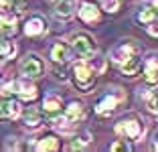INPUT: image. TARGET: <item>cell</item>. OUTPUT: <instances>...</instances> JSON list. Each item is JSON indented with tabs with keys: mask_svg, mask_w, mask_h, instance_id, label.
I'll list each match as a JSON object with an SVG mask.
<instances>
[{
	"mask_svg": "<svg viewBox=\"0 0 158 152\" xmlns=\"http://www.w3.org/2000/svg\"><path fill=\"white\" fill-rule=\"evenodd\" d=\"M16 55V45L10 41H4V39H0V61L4 59H12Z\"/></svg>",
	"mask_w": 158,
	"mask_h": 152,
	"instance_id": "obj_18",
	"label": "cell"
},
{
	"mask_svg": "<svg viewBox=\"0 0 158 152\" xmlns=\"http://www.w3.org/2000/svg\"><path fill=\"white\" fill-rule=\"evenodd\" d=\"M79 16H81V20H85V23H95V20L99 19V10H98L95 4L83 2V4H81V10H79Z\"/></svg>",
	"mask_w": 158,
	"mask_h": 152,
	"instance_id": "obj_14",
	"label": "cell"
},
{
	"mask_svg": "<svg viewBox=\"0 0 158 152\" xmlns=\"http://www.w3.org/2000/svg\"><path fill=\"white\" fill-rule=\"evenodd\" d=\"M8 10V0H0V14Z\"/></svg>",
	"mask_w": 158,
	"mask_h": 152,
	"instance_id": "obj_27",
	"label": "cell"
},
{
	"mask_svg": "<svg viewBox=\"0 0 158 152\" xmlns=\"http://www.w3.org/2000/svg\"><path fill=\"white\" fill-rule=\"evenodd\" d=\"M43 110L47 112V114H57V112L61 110V99L55 95H47L45 101H43Z\"/></svg>",
	"mask_w": 158,
	"mask_h": 152,
	"instance_id": "obj_19",
	"label": "cell"
},
{
	"mask_svg": "<svg viewBox=\"0 0 158 152\" xmlns=\"http://www.w3.org/2000/svg\"><path fill=\"white\" fill-rule=\"evenodd\" d=\"M0 91H2V81H0Z\"/></svg>",
	"mask_w": 158,
	"mask_h": 152,
	"instance_id": "obj_30",
	"label": "cell"
},
{
	"mask_svg": "<svg viewBox=\"0 0 158 152\" xmlns=\"http://www.w3.org/2000/svg\"><path fill=\"white\" fill-rule=\"evenodd\" d=\"M73 49H75L77 55L89 57L93 53V49H95V41H93L89 35H85V32H79V35L73 37Z\"/></svg>",
	"mask_w": 158,
	"mask_h": 152,
	"instance_id": "obj_4",
	"label": "cell"
},
{
	"mask_svg": "<svg viewBox=\"0 0 158 152\" xmlns=\"http://www.w3.org/2000/svg\"><path fill=\"white\" fill-rule=\"evenodd\" d=\"M116 130H118V134H124L128 138H138L140 134L144 132V128H142V124L138 120H122L116 126Z\"/></svg>",
	"mask_w": 158,
	"mask_h": 152,
	"instance_id": "obj_7",
	"label": "cell"
},
{
	"mask_svg": "<svg viewBox=\"0 0 158 152\" xmlns=\"http://www.w3.org/2000/svg\"><path fill=\"white\" fill-rule=\"evenodd\" d=\"M152 2H154V4H156V6H158V0H152Z\"/></svg>",
	"mask_w": 158,
	"mask_h": 152,
	"instance_id": "obj_28",
	"label": "cell"
},
{
	"mask_svg": "<svg viewBox=\"0 0 158 152\" xmlns=\"http://www.w3.org/2000/svg\"><path fill=\"white\" fill-rule=\"evenodd\" d=\"M148 32L152 35V37H158V20H154V23L148 24Z\"/></svg>",
	"mask_w": 158,
	"mask_h": 152,
	"instance_id": "obj_25",
	"label": "cell"
},
{
	"mask_svg": "<svg viewBox=\"0 0 158 152\" xmlns=\"http://www.w3.org/2000/svg\"><path fill=\"white\" fill-rule=\"evenodd\" d=\"M102 4L107 12H116L118 6H120V0H102Z\"/></svg>",
	"mask_w": 158,
	"mask_h": 152,
	"instance_id": "obj_23",
	"label": "cell"
},
{
	"mask_svg": "<svg viewBox=\"0 0 158 152\" xmlns=\"http://www.w3.org/2000/svg\"><path fill=\"white\" fill-rule=\"evenodd\" d=\"M23 122H24V126H27V128L35 130V128H39V126L43 124V116H41V112L31 110V112H27V114H24Z\"/></svg>",
	"mask_w": 158,
	"mask_h": 152,
	"instance_id": "obj_17",
	"label": "cell"
},
{
	"mask_svg": "<svg viewBox=\"0 0 158 152\" xmlns=\"http://www.w3.org/2000/svg\"><path fill=\"white\" fill-rule=\"evenodd\" d=\"M110 148H112V150H130V146H128V144H124V142H114Z\"/></svg>",
	"mask_w": 158,
	"mask_h": 152,
	"instance_id": "obj_26",
	"label": "cell"
},
{
	"mask_svg": "<svg viewBox=\"0 0 158 152\" xmlns=\"http://www.w3.org/2000/svg\"><path fill=\"white\" fill-rule=\"evenodd\" d=\"M136 19H138L142 24H150V23H154V20H158V8H146V10H140Z\"/></svg>",
	"mask_w": 158,
	"mask_h": 152,
	"instance_id": "obj_20",
	"label": "cell"
},
{
	"mask_svg": "<svg viewBox=\"0 0 158 152\" xmlns=\"http://www.w3.org/2000/svg\"><path fill=\"white\" fill-rule=\"evenodd\" d=\"M148 110L152 112V114L158 116V95H152V97H150V101H148Z\"/></svg>",
	"mask_w": 158,
	"mask_h": 152,
	"instance_id": "obj_24",
	"label": "cell"
},
{
	"mask_svg": "<svg viewBox=\"0 0 158 152\" xmlns=\"http://www.w3.org/2000/svg\"><path fill=\"white\" fill-rule=\"evenodd\" d=\"M134 53H138V45H134V41H122L120 45H116L112 49V59L116 63H124Z\"/></svg>",
	"mask_w": 158,
	"mask_h": 152,
	"instance_id": "obj_6",
	"label": "cell"
},
{
	"mask_svg": "<svg viewBox=\"0 0 158 152\" xmlns=\"http://www.w3.org/2000/svg\"><path fill=\"white\" fill-rule=\"evenodd\" d=\"M67 118L69 122H77L81 116H83V106L79 103V101H71L69 106H67V110H65V114H63Z\"/></svg>",
	"mask_w": 158,
	"mask_h": 152,
	"instance_id": "obj_16",
	"label": "cell"
},
{
	"mask_svg": "<svg viewBox=\"0 0 158 152\" xmlns=\"http://www.w3.org/2000/svg\"><path fill=\"white\" fill-rule=\"evenodd\" d=\"M120 65H122V73L124 75H136L140 71V67H142V59H140L138 53H134V55H130Z\"/></svg>",
	"mask_w": 158,
	"mask_h": 152,
	"instance_id": "obj_9",
	"label": "cell"
},
{
	"mask_svg": "<svg viewBox=\"0 0 158 152\" xmlns=\"http://www.w3.org/2000/svg\"><path fill=\"white\" fill-rule=\"evenodd\" d=\"M0 32L6 35V37L16 32V19H14L12 14H6V12L0 14Z\"/></svg>",
	"mask_w": 158,
	"mask_h": 152,
	"instance_id": "obj_13",
	"label": "cell"
},
{
	"mask_svg": "<svg viewBox=\"0 0 158 152\" xmlns=\"http://www.w3.org/2000/svg\"><path fill=\"white\" fill-rule=\"evenodd\" d=\"M73 75H75V85L83 91H89L95 83V71L89 69V65L85 63H77L73 67Z\"/></svg>",
	"mask_w": 158,
	"mask_h": 152,
	"instance_id": "obj_1",
	"label": "cell"
},
{
	"mask_svg": "<svg viewBox=\"0 0 158 152\" xmlns=\"http://www.w3.org/2000/svg\"><path fill=\"white\" fill-rule=\"evenodd\" d=\"M37 150H59V140L55 136H45L39 140Z\"/></svg>",
	"mask_w": 158,
	"mask_h": 152,
	"instance_id": "obj_21",
	"label": "cell"
},
{
	"mask_svg": "<svg viewBox=\"0 0 158 152\" xmlns=\"http://www.w3.org/2000/svg\"><path fill=\"white\" fill-rule=\"evenodd\" d=\"M43 61L39 59L37 55H27L23 61H20V73L28 79H37L43 75Z\"/></svg>",
	"mask_w": 158,
	"mask_h": 152,
	"instance_id": "obj_3",
	"label": "cell"
},
{
	"mask_svg": "<svg viewBox=\"0 0 158 152\" xmlns=\"http://www.w3.org/2000/svg\"><path fill=\"white\" fill-rule=\"evenodd\" d=\"M20 116V103L12 97H6V99H0V120L8 122L14 120Z\"/></svg>",
	"mask_w": 158,
	"mask_h": 152,
	"instance_id": "obj_5",
	"label": "cell"
},
{
	"mask_svg": "<svg viewBox=\"0 0 158 152\" xmlns=\"http://www.w3.org/2000/svg\"><path fill=\"white\" fill-rule=\"evenodd\" d=\"M144 79H146L148 85H156V83H158V57L156 55H150V59L146 61Z\"/></svg>",
	"mask_w": 158,
	"mask_h": 152,
	"instance_id": "obj_8",
	"label": "cell"
},
{
	"mask_svg": "<svg viewBox=\"0 0 158 152\" xmlns=\"http://www.w3.org/2000/svg\"><path fill=\"white\" fill-rule=\"evenodd\" d=\"M75 12V0H57L55 14L59 19H71Z\"/></svg>",
	"mask_w": 158,
	"mask_h": 152,
	"instance_id": "obj_10",
	"label": "cell"
},
{
	"mask_svg": "<svg viewBox=\"0 0 158 152\" xmlns=\"http://www.w3.org/2000/svg\"><path fill=\"white\" fill-rule=\"evenodd\" d=\"M89 138H91V136H89L87 132H85V134H81L79 138H75V142L71 144V148H73V150H75V148H83L85 144H89Z\"/></svg>",
	"mask_w": 158,
	"mask_h": 152,
	"instance_id": "obj_22",
	"label": "cell"
},
{
	"mask_svg": "<svg viewBox=\"0 0 158 152\" xmlns=\"http://www.w3.org/2000/svg\"><path fill=\"white\" fill-rule=\"evenodd\" d=\"M45 31H47V24H45V20L39 19V16L31 19L27 24H24V32H27L28 37H37V35H43Z\"/></svg>",
	"mask_w": 158,
	"mask_h": 152,
	"instance_id": "obj_12",
	"label": "cell"
},
{
	"mask_svg": "<svg viewBox=\"0 0 158 152\" xmlns=\"http://www.w3.org/2000/svg\"><path fill=\"white\" fill-rule=\"evenodd\" d=\"M2 89H4V93H19L23 99H35L37 97V87L28 81V77L20 79V81H14V83H8Z\"/></svg>",
	"mask_w": 158,
	"mask_h": 152,
	"instance_id": "obj_2",
	"label": "cell"
},
{
	"mask_svg": "<svg viewBox=\"0 0 158 152\" xmlns=\"http://www.w3.org/2000/svg\"><path fill=\"white\" fill-rule=\"evenodd\" d=\"M51 59L55 61V63H65V61L69 59V47H67V43L59 41L51 47Z\"/></svg>",
	"mask_w": 158,
	"mask_h": 152,
	"instance_id": "obj_11",
	"label": "cell"
},
{
	"mask_svg": "<svg viewBox=\"0 0 158 152\" xmlns=\"http://www.w3.org/2000/svg\"><path fill=\"white\" fill-rule=\"evenodd\" d=\"M116 106H118V97L116 95H106L98 103L95 112H98V114H102V116H107V114H112V112L116 110Z\"/></svg>",
	"mask_w": 158,
	"mask_h": 152,
	"instance_id": "obj_15",
	"label": "cell"
},
{
	"mask_svg": "<svg viewBox=\"0 0 158 152\" xmlns=\"http://www.w3.org/2000/svg\"><path fill=\"white\" fill-rule=\"evenodd\" d=\"M156 148H158V136H156Z\"/></svg>",
	"mask_w": 158,
	"mask_h": 152,
	"instance_id": "obj_29",
	"label": "cell"
}]
</instances>
